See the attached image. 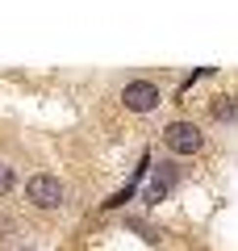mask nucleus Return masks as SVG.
I'll use <instances>...</instances> for the list:
<instances>
[{
  "mask_svg": "<svg viewBox=\"0 0 238 251\" xmlns=\"http://www.w3.org/2000/svg\"><path fill=\"white\" fill-rule=\"evenodd\" d=\"M25 201L34 209H59L63 201H67V188H63V180L50 176V172H34V176L25 180Z\"/></svg>",
  "mask_w": 238,
  "mask_h": 251,
  "instance_id": "obj_1",
  "label": "nucleus"
},
{
  "mask_svg": "<svg viewBox=\"0 0 238 251\" xmlns=\"http://www.w3.org/2000/svg\"><path fill=\"white\" fill-rule=\"evenodd\" d=\"M163 147H167L171 155H196L205 147V134L196 122H167V130H163Z\"/></svg>",
  "mask_w": 238,
  "mask_h": 251,
  "instance_id": "obj_2",
  "label": "nucleus"
},
{
  "mask_svg": "<svg viewBox=\"0 0 238 251\" xmlns=\"http://www.w3.org/2000/svg\"><path fill=\"white\" fill-rule=\"evenodd\" d=\"M159 100H163V92L150 80H130L121 88V105L130 109V113H150V109H159Z\"/></svg>",
  "mask_w": 238,
  "mask_h": 251,
  "instance_id": "obj_3",
  "label": "nucleus"
},
{
  "mask_svg": "<svg viewBox=\"0 0 238 251\" xmlns=\"http://www.w3.org/2000/svg\"><path fill=\"white\" fill-rule=\"evenodd\" d=\"M13 184H17V172H13L9 159H0V197H4V193H13Z\"/></svg>",
  "mask_w": 238,
  "mask_h": 251,
  "instance_id": "obj_4",
  "label": "nucleus"
},
{
  "mask_svg": "<svg viewBox=\"0 0 238 251\" xmlns=\"http://www.w3.org/2000/svg\"><path fill=\"white\" fill-rule=\"evenodd\" d=\"M234 113H238V105H234V100H226V97L213 105V117H217V122H226V117H234Z\"/></svg>",
  "mask_w": 238,
  "mask_h": 251,
  "instance_id": "obj_5",
  "label": "nucleus"
},
{
  "mask_svg": "<svg viewBox=\"0 0 238 251\" xmlns=\"http://www.w3.org/2000/svg\"><path fill=\"white\" fill-rule=\"evenodd\" d=\"M17 251H34V247H17Z\"/></svg>",
  "mask_w": 238,
  "mask_h": 251,
  "instance_id": "obj_6",
  "label": "nucleus"
}]
</instances>
